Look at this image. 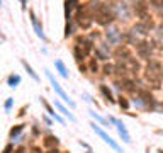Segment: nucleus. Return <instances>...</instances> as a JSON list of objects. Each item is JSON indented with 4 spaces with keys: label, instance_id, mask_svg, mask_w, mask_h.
<instances>
[{
    "label": "nucleus",
    "instance_id": "obj_1",
    "mask_svg": "<svg viewBox=\"0 0 163 153\" xmlns=\"http://www.w3.org/2000/svg\"><path fill=\"white\" fill-rule=\"evenodd\" d=\"M163 78V66L158 61H150L146 66V80L153 85V89H160Z\"/></svg>",
    "mask_w": 163,
    "mask_h": 153
},
{
    "label": "nucleus",
    "instance_id": "obj_2",
    "mask_svg": "<svg viewBox=\"0 0 163 153\" xmlns=\"http://www.w3.org/2000/svg\"><path fill=\"white\" fill-rule=\"evenodd\" d=\"M94 17H95V21H97V24L107 25V24H111V22L114 21V17L116 15H114V12H112L107 5H100V7L95 10Z\"/></svg>",
    "mask_w": 163,
    "mask_h": 153
},
{
    "label": "nucleus",
    "instance_id": "obj_3",
    "mask_svg": "<svg viewBox=\"0 0 163 153\" xmlns=\"http://www.w3.org/2000/svg\"><path fill=\"white\" fill-rule=\"evenodd\" d=\"M92 129H94V131L97 133V134H99L100 138H102V140L105 141V143H109V146H112V148L116 150V151L122 153V151H121V146H119V144H117L116 141L112 140V138H111V136H109V134H107V133H105V131H104V129H100V127L97 126V124H95V123H92Z\"/></svg>",
    "mask_w": 163,
    "mask_h": 153
},
{
    "label": "nucleus",
    "instance_id": "obj_4",
    "mask_svg": "<svg viewBox=\"0 0 163 153\" xmlns=\"http://www.w3.org/2000/svg\"><path fill=\"white\" fill-rule=\"evenodd\" d=\"M46 75H48V78H49V82H51V85H53V89L56 90V93H58V95H60V97L63 99L65 102H68V106L75 107V102H73V100H70V99H68V95H66V93H65V90L61 89V87H60V83H58V82L55 80V76H53L51 73L48 72V70H46Z\"/></svg>",
    "mask_w": 163,
    "mask_h": 153
},
{
    "label": "nucleus",
    "instance_id": "obj_5",
    "mask_svg": "<svg viewBox=\"0 0 163 153\" xmlns=\"http://www.w3.org/2000/svg\"><path fill=\"white\" fill-rule=\"evenodd\" d=\"M136 51H138V55H139V58L150 59V56H151V44L148 41H139L136 44Z\"/></svg>",
    "mask_w": 163,
    "mask_h": 153
},
{
    "label": "nucleus",
    "instance_id": "obj_6",
    "mask_svg": "<svg viewBox=\"0 0 163 153\" xmlns=\"http://www.w3.org/2000/svg\"><path fill=\"white\" fill-rule=\"evenodd\" d=\"M75 48H78L85 56H88L90 55V51H92V41L90 39H85V38H78L77 39V46Z\"/></svg>",
    "mask_w": 163,
    "mask_h": 153
},
{
    "label": "nucleus",
    "instance_id": "obj_7",
    "mask_svg": "<svg viewBox=\"0 0 163 153\" xmlns=\"http://www.w3.org/2000/svg\"><path fill=\"white\" fill-rule=\"evenodd\" d=\"M107 39L112 42V44H119V42L122 41V34L119 32V29H117V27H109V31H107Z\"/></svg>",
    "mask_w": 163,
    "mask_h": 153
},
{
    "label": "nucleus",
    "instance_id": "obj_8",
    "mask_svg": "<svg viewBox=\"0 0 163 153\" xmlns=\"http://www.w3.org/2000/svg\"><path fill=\"white\" fill-rule=\"evenodd\" d=\"M77 21H78V24H80L83 29H88V27H90V24H92V19L87 15L85 12H83V8H80V10H78Z\"/></svg>",
    "mask_w": 163,
    "mask_h": 153
},
{
    "label": "nucleus",
    "instance_id": "obj_9",
    "mask_svg": "<svg viewBox=\"0 0 163 153\" xmlns=\"http://www.w3.org/2000/svg\"><path fill=\"white\" fill-rule=\"evenodd\" d=\"M31 22H32V25H34L36 34H38V36H39L41 39H46V36H44V32H43V27L39 25L38 19H36V15H34V12H31Z\"/></svg>",
    "mask_w": 163,
    "mask_h": 153
},
{
    "label": "nucleus",
    "instance_id": "obj_10",
    "mask_svg": "<svg viewBox=\"0 0 163 153\" xmlns=\"http://www.w3.org/2000/svg\"><path fill=\"white\" fill-rule=\"evenodd\" d=\"M134 10H136V14H138L139 17H141V19L148 17V15H146V4L143 2V0H139V2H138V4L134 5Z\"/></svg>",
    "mask_w": 163,
    "mask_h": 153
},
{
    "label": "nucleus",
    "instance_id": "obj_11",
    "mask_svg": "<svg viewBox=\"0 0 163 153\" xmlns=\"http://www.w3.org/2000/svg\"><path fill=\"white\" fill-rule=\"evenodd\" d=\"M126 66H128V70H129L131 73H138V72H139V63H138L134 58L126 59Z\"/></svg>",
    "mask_w": 163,
    "mask_h": 153
},
{
    "label": "nucleus",
    "instance_id": "obj_12",
    "mask_svg": "<svg viewBox=\"0 0 163 153\" xmlns=\"http://www.w3.org/2000/svg\"><path fill=\"white\" fill-rule=\"evenodd\" d=\"M116 124H117V131H119V134L122 136V140H124L126 143H131V138H129L128 131H126V127H124V124L121 123V121H116Z\"/></svg>",
    "mask_w": 163,
    "mask_h": 153
},
{
    "label": "nucleus",
    "instance_id": "obj_13",
    "mask_svg": "<svg viewBox=\"0 0 163 153\" xmlns=\"http://www.w3.org/2000/svg\"><path fill=\"white\" fill-rule=\"evenodd\" d=\"M116 56H117V58H121L122 61H126V59L131 58V53H129L126 48H117V49H116Z\"/></svg>",
    "mask_w": 163,
    "mask_h": 153
},
{
    "label": "nucleus",
    "instance_id": "obj_14",
    "mask_svg": "<svg viewBox=\"0 0 163 153\" xmlns=\"http://www.w3.org/2000/svg\"><path fill=\"white\" fill-rule=\"evenodd\" d=\"M139 97L143 99V102H145L146 106H153V97H151V93H148L146 90H141V92H139Z\"/></svg>",
    "mask_w": 163,
    "mask_h": 153
},
{
    "label": "nucleus",
    "instance_id": "obj_15",
    "mask_svg": "<svg viewBox=\"0 0 163 153\" xmlns=\"http://www.w3.org/2000/svg\"><path fill=\"white\" fill-rule=\"evenodd\" d=\"M41 102H43V106H44V107H46V110H48V112H49V114H51V116H53V117H55V119H56V121H60V123H63V119H61V117H60V116H58V114H56V112H55V110H53V109H51V106H49V104H48V102H46V100H44V99H41Z\"/></svg>",
    "mask_w": 163,
    "mask_h": 153
},
{
    "label": "nucleus",
    "instance_id": "obj_16",
    "mask_svg": "<svg viewBox=\"0 0 163 153\" xmlns=\"http://www.w3.org/2000/svg\"><path fill=\"white\" fill-rule=\"evenodd\" d=\"M100 92L104 93V97L107 99L109 102H114V97H112V92L109 90V87H107V85H100Z\"/></svg>",
    "mask_w": 163,
    "mask_h": 153
},
{
    "label": "nucleus",
    "instance_id": "obj_17",
    "mask_svg": "<svg viewBox=\"0 0 163 153\" xmlns=\"http://www.w3.org/2000/svg\"><path fill=\"white\" fill-rule=\"evenodd\" d=\"M55 106L58 107V109H60V112H63L65 116H68V119H70V121H75V116H73L72 112H68V110H66V107H65V106H61L60 102H55Z\"/></svg>",
    "mask_w": 163,
    "mask_h": 153
},
{
    "label": "nucleus",
    "instance_id": "obj_18",
    "mask_svg": "<svg viewBox=\"0 0 163 153\" xmlns=\"http://www.w3.org/2000/svg\"><path fill=\"white\" fill-rule=\"evenodd\" d=\"M22 65H24V68H26V70H27V73H29V75H31V76H32V78H34V80H36V82H38V80H39V76H38V75H36V73H34V72H32V68H31V65H29V63H27L26 59H22Z\"/></svg>",
    "mask_w": 163,
    "mask_h": 153
},
{
    "label": "nucleus",
    "instance_id": "obj_19",
    "mask_svg": "<svg viewBox=\"0 0 163 153\" xmlns=\"http://www.w3.org/2000/svg\"><path fill=\"white\" fill-rule=\"evenodd\" d=\"M56 68H58V70H60V73L61 75L65 76V78H66V76H68V72H66V68H65V65H63V61H60V59H58V61H56Z\"/></svg>",
    "mask_w": 163,
    "mask_h": 153
},
{
    "label": "nucleus",
    "instance_id": "obj_20",
    "mask_svg": "<svg viewBox=\"0 0 163 153\" xmlns=\"http://www.w3.org/2000/svg\"><path fill=\"white\" fill-rule=\"evenodd\" d=\"M44 144H46V146H53V144H58V138H56V136H48L46 140H44Z\"/></svg>",
    "mask_w": 163,
    "mask_h": 153
},
{
    "label": "nucleus",
    "instance_id": "obj_21",
    "mask_svg": "<svg viewBox=\"0 0 163 153\" xmlns=\"http://www.w3.org/2000/svg\"><path fill=\"white\" fill-rule=\"evenodd\" d=\"M19 82H21V76H19V75H10L9 76V85H10V87H15Z\"/></svg>",
    "mask_w": 163,
    "mask_h": 153
},
{
    "label": "nucleus",
    "instance_id": "obj_22",
    "mask_svg": "<svg viewBox=\"0 0 163 153\" xmlns=\"http://www.w3.org/2000/svg\"><path fill=\"white\" fill-rule=\"evenodd\" d=\"M22 129H24V126H22V124H19V126L12 127V129H10V136H12V138H14V136H17L19 133L22 131Z\"/></svg>",
    "mask_w": 163,
    "mask_h": 153
},
{
    "label": "nucleus",
    "instance_id": "obj_23",
    "mask_svg": "<svg viewBox=\"0 0 163 153\" xmlns=\"http://www.w3.org/2000/svg\"><path fill=\"white\" fill-rule=\"evenodd\" d=\"M119 106L122 107V109H128V107H129V102L126 100V99H122V97H121V99H119Z\"/></svg>",
    "mask_w": 163,
    "mask_h": 153
},
{
    "label": "nucleus",
    "instance_id": "obj_24",
    "mask_svg": "<svg viewBox=\"0 0 163 153\" xmlns=\"http://www.w3.org/2000/svg\"><path fill=\"white\" fill-rule=\"evenodd\" d=\"M97 70H99V66H97V61H95V59H92V61H90V72L95 73Z\"/></svg>",
    "mask_w": 163,
    "mask_h": 153
},
{
    "label": "nucleus",
    "instance_id": "obj_25",
    "mask_svg": "<svg viewBox=\"0 0 163 153\" xmlns=\"http://www.w3.org/2000/svg\"><path fill=\"white\" fill-rule=\"evenodd\" d=\"M112 70H114V66H112V65H105V66H104V73H105V75H111Z\"/></svg>",
    "mask_w": 163,
    "mask_h": 153
},
{
    "label": "nucleus",
    "instance_id": "obj_26",
    "mask_svg": "<svg viewBox=\"0 0 163 153\" xmlns=\"http://www.w3.org/2000/svg\"><path fill=\"white\" fill-rule=\"evenodd\" d=\"M70 34H72V25H70V22H66V27H65V36L68 38Z\"/></svg>",
    "mask_w": 163,
    "mask_h": 153
},
{
    "label": "nucleus",
    "instance_id": "obj_27",
    "mask_svg": "<svg viewBox=\"0 0 163 153\" xmlns=\"http://www.w3.org/2000/svg\"><path fill=\"white\" fill-rule=\"evenodd\" d=\"M90 114L94 116V117L97 119V121H100V123H105V119H104V117H100V116H97V114H95V112H90Z\"/></svg>",
    "mask_w": 163,
    "mask_h": 153
},
{
    "label": "nucleus",
    "instance_id": "obj_28",
    "mask_svg": "<svg viewBox=\"0 0 163 153\" xmlns=\"http://www.w3.org/2000/svg\"><path fill=\"white\" fill-rule=\"evenodd\" d=\"M12 150H14L12 144H7V146H5V150H4V153H12Z\"/></svg>",
    "mask_w": 163,
    "mask_h": 153
},
{
    "label": "nucleus",
    "instance_id": "obj_29",
    "mask_svg": "<svg viewBox=\"0 0 163 153\" xmlns=\"http://www.w3.org/2000/svg\"><path fill=\"white\" fill-rule=\"evenodd\" d=\"M10 106H12V99H7V102H5V109L9 110V109H10Z\"/></svg>",
    "mask_w": 163,
    "mask_h": 153
},
{
    "label": "nucleus",
    "instance_id": "obj_30",
    "mask_svg": "<svg viewBox=\"0 0 163 153\" xmlns=\"http://www.w3.org/2000/svg\"><path fill=\"white\" fill-rule=\"evenodd\" d=\"M150 2H151V4L155 5V7H156V5H160V4H161V2H160V0H150Z\"/></svg>",
    "mask_w": 163,
    "mask_h": 153
},
{
    "label": "nucleus",
    "instance_id": "obj_31",
    "mask_svg": "<svg viewBox=\"0 0 163 153\" xmlns=\"http://www.w3.org/2000/svg\"><path fill=\"white\" fill-rule=\"evenodd\" d=\"M22 2V8H26V0H21Z\"/></svg>",
    "mask_w": 163,
    "mask_h": 153
},
{
    "label": "nucleus",
    "instance_id": "obj_32",
    "mask_svg": "<svg viewBox=\"0 0 163 153\" xmlns=\"http://www.w3.org/2000/svg\"><path fill=\"white\" fill-rule=\"evenodd\" d=\"M49 153H60V151H58V150H51Z\"/></svg>",
    "mask_w": 163,
    "mask_h": 153
},
{
    "label": "nucleus",
    "instance_id": "obj_33",
    "mask_svg": "<svg viewBox=\"0 0 163 153\" xmlns=\"http://www.w3.org/2000/svg\"><path fill=\"white\" fill-rule=\"evenodd\" d=\"M17 153H24V150H22V148H21V150H17Z\"/></svg>",
    "mask_w": 163,
    "mask_h": 153
},
{
    "label": "nucleus",
    "instance_id": "obj_34",
    "mask_svg": "<svg viewBox=\"0 0 163 153\" xmlns=\"http://www.w3.org/2000/svg\"><path fill=\"white\" fill-rule=\"evenodd\" d=\"M160 153H163V150H161V151H160Z\"/></svg>",
    "mask_w": 163,
    "mask_h": 153
},
{
    "label": "nucleus",
    "instance_id": "obj_35",
    "mask_svg": "<svg viewBox=\"0 0 163 153\" xmlns=\"http://www.w3.org/2000/svg\"><path fill=\"white\" fill-rule=\"evenodd\" d=\"M161 4H163V0H161Z\"/></svg>",
    "mask_w": 163,
    "mask_h": 153
},
{
    "label": "nucleus",
    "instance_id": "obj_36",
    "mask_svg": "<svg viewBox=\"0 0 163 153\" xmlns=\"http://www.w3.org/2000/svg\"><path fill=\"white\" fill-rule=\"evenodd\" d=\"M88 153H90V151H88Z\"/></svg>",
    "mask_w": 163,
    "mask_h": 153
}]
</instances>
